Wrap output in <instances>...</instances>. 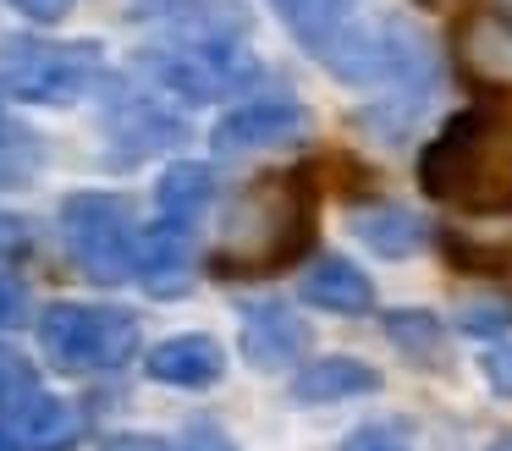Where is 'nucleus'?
I'll return each instance as SVG.
<instances>
[{
	"instance_id": "f257e3e1",
	"label": "nucleus",
	"mask_w": 512,
	"mask_h": 451,
	"mask_svg": "<svg viewBox=\"0 0 512 451\" xmlns=\"http://www.w3.org/2000/svg\"><path fill=\"white\" fill-rule=\"evenodd\" d=\"M419 187L468 215H512V116L468 110L419 154Z\"/></svg>"
},
{
	"instance_id": "f03ea898",
	"label": "nucleus",
	"mask_w": 512,
	"mask_h": 451,
	"mask_svg": "<svg viewBox=\"0 0 512 451\" xmlns=\"http://www.w3.org/2000/svg\"><path fill=\"white\" fill-rule=\"evenodd\" d=\"M309 226H314V198L303 187V176H259L226 209L221 242L210 248V270L226 275V281L270 275L303 253Z\"/></svg>"
},
{
	"instance_id": "7ed1b4c3",
	"label": "nucleus",
	"mask_w": 512,
	"mask_h": 451,
	"mask_svg": "<svg viewBox=\"0 0 512 451\" xmlns=\"http://www.w3.org/2000/svg\"><path fill=\"white\" fill-rule=\"evenodd\" d=\"M39 347L67 374L122 369L138 352V319L111 303H50L39 314Z\"/></svg>"
},
{
	"instance_id": "20e7f679",
	"label": "nucleus",
	"mask_w": 512,
	"mask_h": 451,
	"mask_svg": "<svg viewBox=\"0 0 512 451\" xmlns=\"http://www.w3.org/2000/svg\"><path fill=\"white\" fill-rule=\"evenodd\" d=\"M100 77V44H56L34 33L0 39V88L23 105H72Z\"/></svg>"
},
{
	"instance_id": "39448f33",
	"label": "nucleus",
	"mask_w": 512,
	"mask_h": 451,
	"mask_svg": "<svg viewBox=\"0 0 512 451\" xmlns=\"http://www.w3.org/2000/svg\"><path fill=\"white\" fill-rule=\"evenodd\" d=\"M61 237H67V253L89 281L116 286L133 275L144 226L122 193H72L61 198Z\"/></svg>"
},
{
	"instance_id": "423d86ee",
	"label": "nucleus",
	"mask_w": 512,
	"mask_h": 451,
	"mask_svg": "<svg viewBox=\"0 0 512 451\" xmlns=\"http://www.w3.org/2000/svg\"><path fill=\"white\" fill-rule=\"evenodd\" d=\"M144 72L166 94L199 105V99H221L232 88H243L259 66L248 61L243 44H171V39H160L155 50H144Z\"/></svg>"
},
{
	"instance_id": "0eeeda50",
	"label": "nucleus",
	"mask_w": 512,
	"mask_h": 451,
	"mask_svg": "<svg viewBox=\"0 0 512 451\" xmlns=\"http://www.w3.org/2000/svg\"><path fill=\"white\" fill-rule=\"evenodd\" d=\"M309 132V110L298 99H243L237 110H226L215 121L210 143L215 154H254V149H276V143H292Z\"/></svg>"
},
{
	"instance_id": "6e6552de",
	"label": "nucleus",
	"mask_w": 512,
	"mask_h": 451,
	"mask_svg": "<svg viewBox=\"0 0 512 451\" xmlns=\"http://www.w3.org/2000/svg\"><path fill=\"white\" fill-rule=\"evenodd\" d=\"M133 281L144 286L149 297H182L193 286V226H177V220H160L138 237V264Z\"/></svg>"
},
{
	"instance_id": "1a4fd4ad",
	"label": "nucleus",
	"mask_w": 512,
	"mask_h": 451,
	"mask_svg": "<svg viewBox=\"0 0 512 451\" xmlns=\"http://www.w3.org/2000/svg\"><path fill=\"white\" fill-rule=\"evenodd\" d=\"M303 347H309V325L287 303H276V297L243 303V358L254 369H287L303 358Z\"/></svg>"
},
{
	"instance_id": "9d476101",
	"label": "nucleus",
	"mask_w": 512,
	"mask_h": 451,
	"mask_svg": "<svg viewBox=\"0 0 512 451\" xmlns=\"http://www.w3.org/2000/svg\"><path fill=\"white\" fill-rule=\"evenodd\" d=\"M105 132H111V143H122V149L111 154V165H138L144 154L177 143L182 138V121L171 116L160 99H149V94H122L111 105V116H105Z\"/></svg>"
},
{
	"instance_id": "9b49d317",
	"label": "nucleus",
	"mask_w": 512,
	"mask_h": 451,
	"mask_svg": "<svg viewBox=\"0 0 512 451\" xmlns=\"http://www.w3.org/2000/svg\"><path fill=\"white\" fill-rule=\"evenodd\" d=\"M457 61H463V72L479 88L507 94L512 88V17H501V11L468 17L463 33H457Z\"/></svg>"
},
{
	"instance_id": "f8f14e48",
	"label": "nucleus",
	"mask_w": 512,
	"mask_h": 451,
	"mask_svg": "<svg viewBox=\"0 0 512 451\" xmlns=\"http://www.w3.org/2000/svg\"><path fill=\"white\" fill-rule=\"evenodd\" d=\"M144 369H149V380L177 385V391H210L226 374V352L215 336H199V330H193V336H171V341H160V347H149Z\"/></svg>"
},
{
	"instance_id": "ddd939ff",
	"label": "nucleus",
	"mask_w": 512,
	"mask_h": 451,
	"mask_svg": "<svg viewBox=\"0 0 512 451\" xmlns=\"http://www.w3.org/2000/svg\"><path fill=\"white\" fill-rule=\"evenodd\" d=\"M6 424H12V440L23 451H72L83 435V413L50 391H34L23 407H12Z\"/></svg>"
},
{
	"instance_id": "4468645a",
	"label": "nucleus",
	"mask_w": 512,
	"mask_h": 451,
	"mask_svg": "<svg viewBox=\"0 0 512 451\" xmlns=\"http://www.w3.org/2000/svg\"><path fill=\"white\" fill-rule=\"evenodd\" d=\"M298 292H303V303H314V308H325V314H364L369 303H375V286H369V275L358 270L353 259H320V264H309V275L298 281Z\"/></svg>"
},
{
	"instance_id": "2eb2a0df",
	"label": "nucleus",
	"mask_w": 512,
	"mask_h": 451,
	"mask_svg": "<svg viewBox=\"0 0 512 451\" xmlns=\"http://www.w3.org/2000/svg\"><path fill=\"white\" fill-rule=\"evenodd\" d=\"M380 385V374L358 358H320V363H303L292 374V402L303 407H320V402H342V396H369Z\"/></svg>"
},
{
	"instance_id": "dca6fc26",
	"label": "nucleus",
	"mask_w": 512,
	"mask_h": 451,
	"mask_svg": "<svg viewBox=\"0 0 512 451\" xmlns=\"http://www.w3.org/2000/svg\"><path fill=\"white\" fill-rule=\"evenodd\" d=\"M441 248L468 275H512V220H501V226H446Z\"/></svg>"
},
{
	"instance_id": "f3484780",
	"label": "nucleus",
	"mask_w": 512,
	"mask_h": 451,
	"mask_svg": "<svg viewBox=\"0 0 512 451\" xmlns=\"http://www.w3.org/2000/svg\"><path fill=\"white\" fill-rule=\"evenodd\" d=\"M215 204V171L199 160H177L155 187V215L177 226H199V215Z\"/></svg>"
},
{
	"instance_id": "a211bd4d",
	"label": "nucleus",
	"mask_w": 512,
	"mask_h": 451,
	"mask_svg": "<svg viewBox=\"0 0 512 451\" xmlns=\"http://www.w3.org/2000/svg\"><path fill=\"white\" fill-rule=\"evenodd\" d=\"M353 231H358V242H364V248L380 253V259H408V253L424 242L419 215H408V209H397V204L353 209Z\"/></svg>"
},
{
	"instance_id": "6ab92c4d",
	"label": "nucleus",
	"mask_w": 512,
	"mask_h": 451,
	"mask_svg": "<svg viewBox=\"0 0 512 451\" xmlns=\"http://www.w3.org/2000/svg\"><path fill=\"white\" fill-rule=\"evenodd\" d=\"M386 336L397 341L408 358L430 363V369H441L446 363V330L435 314H419V308H391L386 314Z\"/></svg>"
},
{
	"instance_id": "aec40b11",
	"label": "nucleus",
	"mask_w": 512,
	"mask_h": 451,
	"mask_svg": "<svg viewBox=\"0 0 512 451\" xmlns=\"http://www.w3.org/2000/svg\"><path fill=\"white\" fill-rule=\"evenodd\" d=\"M34 391H45V385H39V369L17 347H6V341H0V413L23 407Z\"/></svg>"
},
{
	"instance_id": "412c9836",
	"label": "nucleus",
	"mask_w": 512,
	"mask_h": 451,
	"mask_svg": "<svg viewBox=\"0 0 512 451\" xmlns=\"http://www.w3.org/2000/svg\"><path fill=\"white\" fill-rule=\"evenodd\" d=\"M39 171V138L12 121H0V182H23Z\"/></svg>"
},
{
	"instance_id": "4be33fe9",
	"label": "nucleus",
	"mask_w": 512,
	"mask_h": 451,
	"mask_svg": "<svg viewBox=\"0 0 512 451\" xmlns=\"http://www.w3.org/2000/svg\"><path fill=\"white\" fill-rule=\"evenodd\" d=\"M17 325H28V286L0 270V330H17Z\"/></svg>"
},
{
	"instance_id": "5701e85b",
	"label": "nucleus",
	"mask_w": 512,
	"mask_h": 451,
	"mask_svg": "<svg viewBox=\"0 0 512 451\" xmlns=\"http://www.w3.org/2000/svg\"><path fill=\"white\" fill-rule=\"evenodd\" d=\"M507 325H512L507 303H463V330H474V336H496Z\"/></svg>"
},
{
	"instance_id": "b1692460",
	"label": "nucleus",
	"mask_w": 512,
	"mask_h": 451,
	"mask_svg": "<svg viewBox=\"0 0 512 451\" xmlns=\"http://www.w3.org/2000/svg\"><path fill=\"white\" fill-rule=\"evenodd\" d=\"M342 451H408V440L397 435L391 424H364L342 440Z\"/></svg>"
},
{
	"instance_id": "393cba45",
	"label": "nucleus",
	"mask_w": 512,
	"mask_h": 451,
	"mask_svg": "<svg viewBox=\"0 0 512 451\" xmlns=\"http://www.w3.org/2000/svg\"><path fill=\"white\" fill-rule=\"evenodd\" d=\"M28 220L23 215H6V209H0V259H17V253H28Z\"/></svg>"
},
{
	"instance_id": "a878e982",
	"label": "nucleus",
	"mask_w": 512,
	"mask_h": 451,
	"mask_svg": "<svg viewBox=\"0 0 512 451\" xmlns=\"http://www.w3.org/2000/svg\"><path fill=\"white\" fill-rule=\"evenodd\" d=\"M6 6H17L28 22H61L78 0H6Z\"/></svg>"
},
{
	"instance_id": "bb28decb",
	"label": "nucleus",
	"mask_w": 512,
	"mask_h": 451,
	"mask_svg": "<svg viewBox=\"0 0 512 451\" xmlns=\"http://www.w3.org/2000/svg\"><path fill=\"white\" fill-rule=\"evenodd\" d=\"M177 451H237V446L221 435V429L199 424V429H188V435H182V446H177Z\"/></svg>"
},
{
	"instance_id": "cd10ccee",
	"label": "nucleus",
	"mask_w": 512,
	"mask_h": 451,
	"mask_svg": "<svg viewBox=\"0 0 512 451\" xmlns=\"http://www.w3.org/2000/svg\"><path fill=\"white\" fill-rule=\"evenodd\" d=\"M485 380L496 385L501 396H512V347H501V352H490V358H485Z\"/></svg>"
},
{
	"instance_id": "c85d7f7f",
	"label": "nucleus",
	"mask_w": 512,
	"mask_h": 451,
	"mask_svg": "<svg viewBox=\"0 0 512 451\" xmlns=\"http://www.w3.org/2000/svg\"><path fill=\"white\" fill-rule=\"evenodd\" d=\"M100 451H171L160 435H116V440H105Z\"/></svg>"
},
{
	"instance_id": "c756f323",
	"label": "nucleus",
	"mask_w": 512,
	"mask_h": 451,
	"mask_svg": "<svg viewBox=\"0 0 512 451\" xmlns=\"http://www.w3.org/2000/svg\"><path fill=\"white\" fill-rule=\"evenodd\" d=\"M0 451H23V446L12 440V429H0Z\"/></svg>"
},
{
	"instance_id": "7c9ffc66",
	"label": "nucleus",
	"mask_w": 512,
	"mask_h": 451,
	"mask_svg": "<svg viewBox=\"0 0 512 451\" xmlns=\"http://www.w3.org/2000/svg\"><path fill=\"white\" fill-rule=\"evenodd\" d=\"M419 6H430V11H446V6H457V0H419Z\"/></svg>"
},
{
	"instance_id": "2f4dec72",
	"label": "nucleus",
	"mask_w": 512,
	"mask_h": 451,
	"mask_svg": "<svg viewBox=\"0 0 512 451\" xmlns=\"http://www.w3.org/2000/svg\"><path fill=\"white\" fill-rule=\"evenodd\" d=\"M496 451H512V440H501V446H496Z\"/></svg>"
},
{
	"instance_id": "473e14b6",
	"label": "nucleus",
	"mask_w": 512,
	"mask_h": 451,
	"mask_svg": "<svg viewBox=\"0 0 512 451\" xmlns=\"http://www.w3.org/2000/svg\"><path fill=\"white\" fill-rule=\"evenodd\" d=\"M0 121H6V116H0Z\"/></svg>"
}]
</instances>
